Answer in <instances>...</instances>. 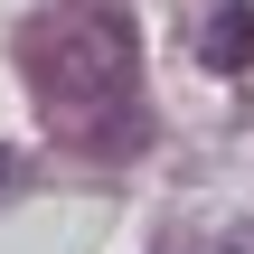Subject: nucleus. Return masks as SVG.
Wrapping results in <instances>:
<instances>
[{
  "label": "nucleus",
  "mask_w": 254,
  "mask_h": 254,
  "mask_svg": "<svg viewBox=\"0 0 254 254\" xmlns=\"http://www.w3.org/2000/svg\"><path fill=\"white\" fill-rule=\"evenodd\" d=\"M198 57H207L217 75H245V66H254V0L207 9V38H198Z\"/></svg>",
  "instance_id": "f03ea898"
},
{
  "label": "nucleus",
  "mask_w": 254,
  "mask_h": 254,
  "mask_svg": "<svg viewBox=\"0 0 254 254\" xmlns=\"http://www.w3.org/2000/svg\"><path fill=\"white\" fill-rule=\"evenodd\" d=\"M0 179H9V151H0Z\"/></svg>",
  "instance_id": "7ed1b4c3"
},
{
  "label": "nucleus",
  "mask_w": 254,
  "mask_h": 254,
  "mask_svg": "<svg viewBox=\"0 0 254 254\" xmlns=\"http://www.w3.org/2000/svg\"><path fill=\"white\" fill-rule=\"evenodd\" d=\"M28 75L85 151H132L141 141V38L104 0H66L28 28Z\"/></svg>",
  "instance_id": "f257e3e1"
}]
</instances>
